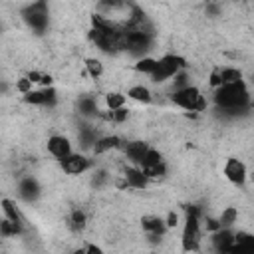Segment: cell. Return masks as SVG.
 <instances>
[{"instance_id": "cell-20", "label": "cell", "mask_w": 254, "mask_h": 254, "mask_svg": "<svg viewBox=\"0 0 254 254\" xmlns=\"http://www.w3.org/2000/svg\"><path fill=\"white\" fill-rule=\"evenodd\" d=\"M155 68H157V60H153V58H141L135 64V70L137 72H143V74H153Z\"/></svg>"}, {"instance_id": "cell-22", "label": "cell", "mask_w": 254, "mask_h": 254, "mask_svg": "<svg viewBox=\"0 0 254 254\" xmlns=\"http://www.w3.org/2000/svg\"><path fill=\"white\" fill-rule=\"evenodd\" d=\"M236 216H238V211L234 209V207H228L226 211H222V214H220V226L222 228H226V226H230V224H234V220H236Z\"/></svg>"}, {"instance_id": "cell-4", "label": "cell", "mask_w": 254, "mask_h": 254, "mask_svg": "<svg viewBox=\"0 0 254 254\" xmlns=\"http://www.w3.org/2000/svg\"><path fill=\"white\" fill-rule=\"evenodd\" d=\"M201 91L193 85H185L181 89H177L173 93V101L177 105H181L183 109H191V111H197L199 109V101H201Z\"/></svg>"}, {"instance_id": "cell-32", "label": "cell", "mask_w": 254, "mask_h": 254, "mask_svg": "<svg viewBox=\"0 0 254 254\" xmlns=\"http://www.w3.org/2000/svg\"><path fill=\"white\" fill-rule=\"evenodd\" d=\"M177 220H179L177 214H175V212H169V216H167V226H169V228H175V226H177Z\"/></svg>"}, {"instance_id": "cell-26", "label": "cell", "mask_w": 254, "mask_h": 254, "mask_svg": "<svg viewBox=\"0 0 254 254\" xmlns=\"http://www.w3.org/2000/svg\"><path fill=\"white\" fill-rule=\"evenodd\" d=\"M70 224L74 230H82L85 226V214L82 211H74L72 212V218H70Z\"/></svg>"}, {"instance_id": "cell-21", "label": "cell", "mask_w": 254, "mask_h": 254, "mask_svg": "<svg viewBox=\"0 0 254 254\" xmlns=\"http://www.w3.org/2000/svg\"><path fill=\"white\" fill-rule=\"evenodd\" d=\"M220 78H222V84H232V82H240L242 74H240V70L224 68V70H220Z\"/></svg>"}, {"instance_id": "cell-24", "label": "cell", "mask_w": 254, "mask_h": 254, "mask_svg": "<svg viewBox=\"0 0 254 254\" xmlns=\"http://www.w3.org/2000/svg\"><path fill=\"white\" fill-rule=\"evenodd\" d=\"M85 68H87L89 76H93V78H99V76L103 74V64H101L99 60H95V58L85 60Z\"/></svg>"}, {"instance_id": "cell-1", "label": "cell", "mask_w": 254, "mask_h": 254, "mask_svg": "<svg viewBox=\"0 0 254 254\" xmlns=\"http://www.w3.org/2000/svg\"><path fill=\"white\" fill-rule=\"evenodd\" d=\"M214 103L224 109H240L248 103V89L244 82H232L222 84L214 89Z\"/></svg>"}, {"instance_id": "cell-33", "label": "cell", "mask_w": 254, "mask_h": 254, "mask_svg": "<svg viewBox=\"0 0 254 254\" xmlns=\"http://www.w3.org/2000/svg\"><path fill=\"white\" fill-rule=\"evenodd\" d=\"M28 78H30V80L36 84V82H42V78H44V76H42L40 72H30V74H28Z\"/></svg>"}, {"instance_id": "cell-30", "label": "cell", "mask_w": 254, "mask_h": 254, "mask_svg": "<svg viewBox=\"0 0 254 254\" xmlns=\"http://www.w3.org/2000/svg\"><path fill=\"white\" fill-rule=\"evenodd\" d=\"M32 80L30 78H20L18 82H16V89L18 91H22V93H28V91H32Z\"/></svg>"}, {"instance_id": "cell-8", "label": "cell", "mask_w": 254, "mask_h": 254, "mask_svg": "<svg viewBox=\"0 0 254 254\" xmlns=\"http://www.w3.org/2000/svg\"><path fill=\"white\" fill-rule=\"evenodd\" d=\"M89 167V159H85L84 155H68L66 159H62V169L70 175H80Z\"/></svg>"}, {"instance_id": "cell-17", "label": "cell", "mask_w": 254, "mask_h": 254, "mask_svg": "<svg viewBox=\"0 0 254 254\" xmlns=\"http://www.w3.org/2000/svg\"><path fill=\"white\" fill-rule=\"evenodd\" d=\"M127 95H129L131 99H135V101H143V103H149L153 99L151 97V91L147 87H143V85H133Z\"/></svg>"}, {"instance_id": "cell-10", "label": "cell", "mask_w": 254, "mask_h": 254, "mask_svg": "<svg viewBox=\"0 0 254 254\" xmlns=\"http://www.w3.org/2000/svg\"><path fill=\"white\" fill-rule=\"evenodd\" d=\"M147 179L149 177L143 173V169H137V167L125 169V181H127V185L133 187V189H145Z\"/></svg>"}, {"instance_id": "cell-6", "label": "cell", "mask_w": 254, "mask_h": 254, "mask_svg": "<svg viewBox=\"0 0 254 254\" xmlns=\"http://www.w3.org/2000/svg\"><path fill=\"white\" fill-rule=\"evenodd\" d=\"M224 175H226V179H228L230 183L242 185V183L246 181V167H244V163L238 161V159H228L226 165H224Z\"/></svg>"}, {"instance_id": "cell-35", "label": "cell", "mask_w": 254, "mask_h": 254, "mask_svg": "<svg viewBox=\"0 0 254 254\" xmlns=\"http://www.w3.org/2000/svg\"><path fill=\"white\" fill-rule=\"evenodd\" d=\"M42 84H44V85H50V84H52V78H50V76H44V78H42Z\"/></svg>"}, {"instance_id": "cell-3", "label": "cell", "mask_w": 254, "mask_h": 254, "mask_svg": "<svg viewBox=\"0 0 254 254\" xmlns=\"http://www.w3.org/2000/svg\"><path fill=\"white\" fill-rule=\"evenodd\" d=\"M183 66H185V60H183V58H179V56H163V58L157 62V68H155V72L151 74V78H153V82L161 84V82L173 78Z\"/></svg>"}, {"instance_id": "cell-7", "label": "cell", "mask_w": 254, "mask_h": 254, "mask_svg": "<svg viewBox=\"0 0 254 254\" xmlns=\"http://www.w3.org/2000/svg\"><path fill=\"white\" fill-rule=\"evenodd\" d=\"M48 151L56 157V159H66L68 155H72V145H70V141L66 139V137H62V135H54V137H50L48 139Z\"/></svg>"}, {"instance_id": "cell-23", "label": "cell", "mask_w": 254, "mask_h": 254, "mask_svg": "<svg viewBox=\"0 0 254 254\" xmlns=\"http://www.w3.org/2000/svg\"><path fill=\"white\" fill-rule=\"evenodd\" d=\"M159 163H163L161 161V153L155 151V149H147V153H145V157L141 161V167H153V165H159Z\"/></svg>"}, {"instance_id": "cell-29", "label": "cell", "mask_w": 254, "mask_h": 254, "mask_svg": "<svg viewBox=\"0 0 254 254\" xmlns=\"http://www.w3.org/2000/svg\"><path fill=\"white\" fill-rule=\"evenodd\" d=\"M80 109L85 113V115H91V113H97V105L93 99H82L80 101Z\"/></svg>"}, {"instance_id": "cell-36", "label": "cell", "mask_w": 254, "mask_h": 254, "mask_svg": "<svg viewBox=\"0 0 254 254\" xmlns=\"http://www.w3.org/2000/svg\"><path fill=\"white\" fill-rule=\"evenodd\" d=\"M85 252H101V248H97V246H87Z\"/></svg>"}, {"instance_id": "cell-16", "label": "cell", "mask_w": 254, "mask_h": 254, "mask_svg": "<svg viewBox=\"0 0 254 254\" xmlns=\"http://www.w3.org/2000/svg\"><path fill=\"white\" fill-rule=\"evenodd\" d=\"M119 145H121V141H119V137H115V135H111V137H101V139L95 141L93 151H95V153H103V151L115 149V147H119Z\"/></svg>"}, {"instance_id": "cell-25", "label": "cell", "mask_w": 254, "mask_h": 254, "mask_svg": "<svg viewBox=\"0 0 254 254\" xmlns=\"http://www.w3.org/2000/svg\"><path fill=\"white\" fill-rule=\"evenodd\" d=\"M143 169V173L149 177V179H157V177H163L165 175V165L163 163H159V165H153V167H141Z\"/></svg>"}, {"instance_id": "cell-13", "label": "cell", "mask_w": 254, "mask_h": 254, "mask_svg": "<svg viewBox=\"0 0 254 254\" xmlns=\"http://www.w3.org/2000/svg\"><path fill=\"white\" fill-rule=\"evenodd\" d=\"M230 252H254V236L246 232H238L234 236V244Z\"/></svg>"}, {"instance_id": "cell-2", "label": "cell", "mask_w": 254, "mask_h": 254, "mask_svg": "<svg viewBox=\"0 0 254 254\" xmlns=\"http://www.w3.org/2000/svg\"><path fill=\"white\" fill-rule=\"evenodd\" d=\"M22 18L26 20V24L36 30L38 34H42L48 26V2L46 0H36V2L28 4L22 10Z\"/></svg>"}, {"instance_id": "cell-18", "label": "cell", "mask_w": 254, "mask_h": 254, "mask_svg": "<svg viewBox=\"0 0 254 254\" xmlns=\"http://www.w3.org/2000/svg\"><path fill=\"white\" fill-rule=\"evenodd\" d=\"M2 211H4V214H6V218H10L12 222H22V218H20V212H18V209H16V205L10 201V199H2Z\"/></svg>"}, {"instance_id": "cell-5", "label": "cell", "mask_w": 254, "mask_h": 254, "mask_svg": "<svg viewBox=\"0 0 254 254\" xmlns=\"http://www.w3.org/2000/svg\"><path fill=\"white\" fill-rule=\"evenodd\" d=\"M199 214L187 212L185 230H183V248L185 250H199Z\"/></svg>"}, {"instance_id": "cell-19", "label": "cell", "mask_w": 254, "mask_h": 254, "mask_svg": "<svg viewBox=\"0 0 254 254\" xmlns=\"http://www.w3.org/2000/svg\"><path fill=\"white\" fill-rule=\"evenodd\" d=\"M20 232V224L18 222H12L10 218H4L2 222H0V234L2 236H16Z\"/></svg>"}, {"instance_id": "cell-14", "label": "cell", "mask_w": 254, "mask_h": 254, "mask_svg": "<svg viewBox=\"0 0 254 254\" xmlns=\"http://www.w3.org/2000/svg\"><path fill=\"white\" fill-rule=\"evenodd\" d=\"M141 222H143V228L149 234H157V236H161L165 232V228H167V222L163 218H159V216H143Z\"/></svg>"}, {"instance_id": "cell-27", "label": "cell", "mask_w": 254, "mask_h": 254, "mask_svg": "<svg viewBox=\"0 0 254 254\" xmlns=\"http://www.w3.org/2000/svg\"><path fill=\"white\" fill-rule=\"evenodd\" d=\"M105 101H107V107H109V109H117V107H123L125 95H121V93H109V95L105 97Z\"/></svg>"}, {"instance_id": "cell-9", "label": "cell", "mask_w": 254, "mask_h": 254, "mask_svg": "<svg viewBox=\"0 0 254 254\" xmlns=\"http://www.w3.org/2000/svg\"><path fill=\"white\" fill-rule=\"evenodd\" d=\"M24 101L26 103H34V105H46V103H54L56 101V89L54 87H46L42 91H28L24 93Z\"/></svg>"}, {"instance_id": "cell-12", "label": "cell", "mask_w": 254, "mask_h": 254, "mask_svg": "<svg viewBox=\"0 0 254 254\" xmlns=\"http://www.w3.org/2000/svg\"><path fill=\"white\" fill-rule=\"evenodd\" d=\"M212 242H214V248L216 250H220V252H230V248H232V244H234V236H232V232L230 230H216V234L212 236Z\"/></svg>"}, {"instance_id": "cell-28", "label": "cell", "mask_w": 254, "mask_h": 254, "mask_svg": "<svg viewBox=\"0 0 254 254\" xmlns=\"http://www.w3.org/2000/svg\"><path fill=\"white\" fill-rule=\"evenodd\" d=\"M107 117H109L111 121H115V123H123V121L127 119V109H123V107H117V109H111Z\"/></svg>"}, {"instance_id": "cell-31", "label": "cell", "mask_w": 254, "mask_h": 254, "mask_svg": "<svg viewBox=\"0 0 254 254\" xmlns=\"http://www.w3.org/2000/svg\"><path fill=\"white\" fill-rule=\"evenodd\" d=\"M211 85H212L214 89H216L218 85H222V78H220V72H218V70L211 74Z\"/></svg>"}, {"instance_id": "cell-11", "label": "cell", "mask_w": 254, "mask_h": 254, "mask_svg": "<svg viewBox=\"0 0 254 254\" xmlns=\"http://www.w3.org/2000/svg\"><path fill=\"white\" fill-rule=\"evenodd\" d=\"M125 155L129 157L133 163H137V165H141V161H143V157H145V153H147V143H143V141H131V143H127L125 147Z\"/></svg>"}, {"instance_id": "cell-34", "label": "cell", "mask_w": 254, "mask_h": 254, "mask_svg": "<svg viewBox=\"0 0 254 254\" xmlns=\"http://www.w3.org/2000/svg\"><path fill=\"white\" fill-rule=\"evenodd\" d=\"M103 4H111V6H115V4H119V0H101Z\"/></svg>"}, {"instance_id": "cell-15", "label": "cell", "mask_w": 254, "mask_h": 254, "mask_svg": "<svg viewBox=\"0 0 254 254\" xmlns=\"http://www.w3.org/2000/svg\"><path fill=\"white\" fill-rule=\"evenodd\" d=\"M18 191H20V197L26 199V201H34V199L40 195V187H38V183H36L34 179H24V181L20 183Z\"/></svg>"}]
</instances>
